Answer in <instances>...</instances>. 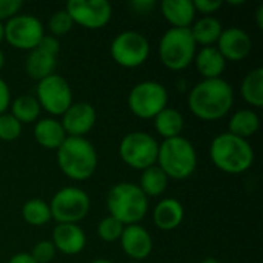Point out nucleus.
Returning a JSON list of instances; mask_svg holds the SVG:
<instances>
[{
	"label": "nucleus",
	"mask_w": 263,
	"mask_h": 263,
	"mask_svg": "<svg viewBox=\"0 0 263 263\" xmlns=\"http://www.w3.org/2000/svg\"><path fill=\"white\" fill-rule=\"evenodd\" d=\"M234 105V89L225 79H203L188 94V108L200 120L223 119Z\"/></svg>",
	"instance_id": "nucleus-1"
},
{
	"label": "nucleus",
	"mask_w": 263,
	"mask_h": 263,
	"mask_svg": "<svg viewBox=\"0 0 263 263\" xmlns=\"http://www.w3.org/2000/svg\"><path fill=\"white\" fill-rule=\"evenodd\" d=\"M55 154L60 171L74 182L91 179L97 170V151L86 137H66Z\"/></svg>",
	"instance_id": "nucleus-2"
},
{
	"label": "nucleus",
	"mask_w": 263,
	"mask_h": 263,
	"mask_svg": "<svg viewBox=\"0 0 263 263\" xmlns=\"http://www.w3.org/2000/svg\"><path fill=\"white\" fill-rule=\"evenodd\" d=\"M210 159L217 170L236 176L247 173L253 166L254 149L248 140L222 133L210 145Z\"/></svg>",
	"instance_id": "nucleus-3"
},
{
	"label": "nucleus",
	"mask_w": 263,
	"mask_h": 263,
	"mask_svg": "<svg viewBox=\"0 0 263 263\" xmlns=\"http://www.w3.org/2000/svg\"><path fill=\"white\" fill-rule=\"evenodd\" d=\"M156 165L168 179L185 180L191 177L197 168V151L183 136L166 139L159 143Z\"/></svg>",
	"instance_id": "nucleus-4"
},
{
	"label": "nucleus",
	"mask_w": 263,
	"mask_h": 263,
	"mask_svg": "<svg viewBox=\"0 0 263 263\" xmlns=\"http://www.w3.org/2000/svg\"><path fill=\"white\" fill-rule=\"evenodd\" d=\"M106 208L111 217L126 225L139 223L149 210V199L137 183L120 182L111 186L106 194Z\"/></svg>",
	"instance_id": "nucleus-5"
},
{
	"label": "nucleus",
	"mask_w": 263,
	"mask_h": 263,
	"mask_svg": "<svg viewBox=\"0 0 263 263\" xmlns=\"http://www.w3.org/2000/svg\"><path fill=\"white\" fill-rule=\"evenodd\" d=\"M197 52L190 28H170L159 42V59L171 71L186 69Z\"/></svg>",
	"instance_id": "nucleus-6"
},
{
	"label": "nucleus",
	"mask_w": 263,
	"mask_h": 263,
	"mask_svg": "<svg viewBox=\"0 0 263 263\" xmlns=\"http://www.w3.org/2000/svg\"><path fill=\"white\" fill-rule=\"evenodd\" d=\"M157 151V140L145 131H133L125 134L119 145V156L122 162L137 171H143L156 165Z\"/></svg>",
	"instance_id": "nucleus-7"
},
{
	"label": "nucleus",
	"mask_w": 263,
	"mask_h": 263,
	"mask_svg": "<svg viewBox=\"0 0 263 263\" xmlns=\"http://www.w3.org/2000/svg\"><path fill=\"white\" fill-rule=\"evenodd\" d=\"M128 106L136 117L151 120L168 106V91L160 82L143 80L131 88Z\"/></svg>",
	"instance_id": "nucleus-8"
},
{
	"label": "nucleus",
	"mask_w": 263,
	"mask_h": 263,
	"mask_svg": "<svg viewBox=\"0 0 263 263\" xmlns=\"http://www.w3.org/2000/svg\"><path fill=\"white\" fill-rule=\"evenodd\" d=\"M51 217L57 223H77L82 222L89 210L91 199L86 191L77 186H66L59 190L49 202Z\"/></svg>",
	"instance_id": "nucleus-9"
},
{
	"label": "nucleus",
	"mask_w": 263,
	"mask_h": 263,
	"mask_svg": "<svg viewBox=\"0 0 263 263\" xmlns=\"http://www.w3.org/2000/svg\"><path fill=\"white\" fill-rule=\"evenodd\" d=\"M149 52L151 46L148 39L142 32L133 29L119 32L109 45V54L112 60L119 66L128 69L143 65L148 60Z\"/></svg>",
	"instance_id": "nucleus-10"
},
{
	"label": "nucleus",
	"mask_w": 263,
	"mask_h": 263,
	"mask_svg": "<svg viewBox=\"0 0 263 263\" xmlns=\"http://www.w3.org/2000/svg\"><path fill=\"white\" fill-rule=\"evenodd\" d=\"M42 109L49 116L57 117L72 105V89L66 79L59 74H51L49 77L37 82L34 96Z\"/></svg>",
	"instance_id": "nucleus-11"
},
{
	"label": "nucleus",
	"mask_w": 263,
	"mask_h": 263,
	"mask_svg": "<svg viewBox=\"0 0 263 263\" xmlns=\"http://www.w3.org/2000/svg\"><path fill=\"white\" fill-rule=\"evenodd\" d=\"M43 35V23L31 14H17L5 23V40L17 49H35Z\"/></svg>",
	"instance_id": "nucleus-12"
},
{
	"label": "nucleus",
	"mask_w": 263,
	"mask_h": 263,
	"mask_svg": "<svg viewBox=\"0 0 263 263\" xmlns=\"http://www.w3.org/2000/svg\"><path fill=\"white\" fill-rule=\"evenodd\" d=\"M65 9L74 25L91 31L105 28L112 17V6L108 0H69Z\"/></svg>",
	"instance_id": "nucleus-13"
},
{
	"label": "nucleus",
	"mask_w": 263,
	"mask_h": 263,
	"mask_svg": "<svg viewBox=\"0 0 263 263\" xmlns=\"http://www.w3.org/2000/svg\"><path fill=\"white\" fill-rule=\"evenodd\" d=\"M96 122V108L88 102H72L60 120L68 137H85L94 128Z\"/></svg>",
	"instance_id": "nucleus-14"
},
{
	"label": "nucleus",
	"mask_w": 263,
	"mask_h": 263,
	"mask_svg": "<svg viewBox=\"0 0 263 263\" xmlns=\"http://www.w3.org/2000/svg\"><path fill=\"white\" fill-rule=\"evenodd\" d=\"M216 48L227 62H240L250 55L253 49V40L245 29L233 26L222 31Z\"/></svg>",
	"instance_id": "nucleus-15"
},
{
	"label": "nucleus",
	"mask_w": 263,
	"mask_h": 263,
	"mask_svg": "<svg viewBox=\"0 0 263 263\" xmlns=\"http://www.w3.org/2000/svg\"><path fill=\"white\" fill-rule=\"evenodd\" d=\"M119 242L123 253L134 262H142L153 253V237L140 223L126 225Z\"/></svg>",
	"instance_id": "nucleus-16"
},
{
	"label": "nucleus",
	"mask_w": 263,
	"mask_h": 263,
	"mask_svg": "<svg viewBox=\"0 0 263 263\" xmlns=\"http://www.w3.org/2000/svg\"><path fill=\"white\" fill-rule=\"evenodd\" d=\"M52 245L55 251L76 256L86 247V234L77 223H57L52 230Z\"/></svg>",
	"instance_id": "nucleus-17"
},
{
	"label": "nucleus",
	"mask_w": 263,
	"mask_h": 263,
	"mask_svg": "<svg viewBox=\"0 0 263 263\" xmlns=\"http://www.w3.org/2000/svg\"><path fill=\"white\" fill-rule=\"evenodd\" d=\"M185 210L183 205L174 197L162 199L153 211L154 225L162 231H173L183 222Z\"/></svg>",
	"instance_id": "nucleus-18"
},
{
	"label": "nucleus",
	"mask_w": 263,
	"mask_h": 263,
	"mask_svg": "<svg viewBox=\"0 0 263 263\" xmlns=\"http://www.w3.org/2000/svg\"><path fill=\"white\" fill-rule=\"evenodd\" d=\"M66 137L68 136H66L60 120H57L54 117L39 119L34 125V139L45 149L57 151Z\"/></svg>",
	"instance_id": "nucleus-19"
},
{
	"label": "nucleus",
	"mask_w": 263,
	"mask_h": 263,
	"mask_svg": "<svg viewBox=\"0 0 263 263\" xmlns=\"http://www.w3.org/2000/svg\"><path fill=\"white\" fill-rule=\"evenodd\" d=\"M160 11L171 28H190L197 14L190 0H163Z\"/></svg>",
	"instance_id": "nucleus-20"
},
{
	"label": "nucleus",
	"mask_w": 263,
	"mask_h": 263,
	"mask_svg": "<svg viewBox=\"0 0 263 263\" xmlns=\"http://www.w3.org/2000/svg\"><path fill=\"white\" fill-rule=\"evenodd\" d=\"M193 62L203 79H220L227 68V60L216 46H203L196 52Z\"/></svg>",
	"instance_id": "nucleus-21"
},
{
	"label": "nucleus",
	"mask_w": 263,
	"mask_h": 263,
	"mask_svg": "<svg viewBox=\"0 0 263 263\" xmlns=\"http://www.w3.org/2000/svg\"><path fill=\"white\" fill-rule=\"evenodd\" d=\"M57 66V57L52 54H48L39 48L29 51L26 60H25V71L26 74L40 82L46 77H49L51 74H54Z\"/></svg>",
	"instance_id": "nucleus-22"
},
{
	"label": "nucleus",
	"mask_w": 263,
	"mask_h": 263,
	"mask_svg": "<svg viewBox=\"0 0 263 263\" xmlns=\"http://www.w3.org/2000/svg\"><path fill=\"white\" fill-rule=\"evenodd\" d=\"M191 35L196 42V45H202L203 46H216L223 26L220 23L219 18H216L214 15H203L202 18L196 20L191 26H190Z\"/></svg>",
	"instance_id": "nucleus-23"
},
{
	"label": "nucleus",
	"mask_w": 263,
	"mask_h": 263,
	"mask_svg": "<svg viewBox=\"0 0 263 263\" xmlns=\"http://www.w3.org/2000/svg\"><path fill=\"white\" fill-rule=\"evenodd\" d=\"M260 128V117L256 111L243 108L236 111L228 122V133L248 140L250 137H253Z\"/></svg>",
	"instance_id": "nucleus-24"
},
{
	"label": "nucleus",
	"mask_w": 263,
	"mask_h": 263,
	"mask_svg": "<svg viewBox=\"0 0 263 263\" xmlns=\"http://www.w3.org/2000/svg\"><path fill=\"white\" fill-rule=\"evenodd\" d=\"M153 120H154L156 133L160 137H163V140L173 139V137H177V136H182L185 120H183V116L177 109L166 106Z\"/></svg>",
	"instance_id": "nucleus-25"
},
{
	"label": "nucleus",
	"mask_w": 263,
	"mask_h": 263,
	"mask_svg": "<svg viewBox=\"0 0 263 263\" xmlns=\"http://www.w3.org/2000/svg\"><path fill=\"white\" fill-rule=\"evenodd\" d=\"M240 94L253 108L263 106V68L251 69L242 80Z\"/></svg>",
	"instance_id": "nucleus-26"
},
{
	"label": "nucleus",
	"mask_w": 263,
	"mask_h": 263,
	"mask_svg": "<svg viewBox=\"0 0 263 263\" xmlns=\"http://www.w3.org/2000/svg\"><path fill=\"white\" fill-rule=\"evenodd\" d=\"M168 180L170 179L165 176V173L157 165H153L142 171L140 182L137 185L142 190V193L149 199L162 196L168 188Z\"/></svg>",
	"instance_id": "nucleus-27"
},
{
	"label": "nucleus",
	"mask_w": 263,
	"mask_h": 263,
	"mask_svg": "<svg viewBox=\"0 0 263 263\" xmlns=\"http://www.w3.org/2000/svg\"><path fill=\"white\" fill-rule=\"evenodd\" d=\"M11 116H14L22 125L23 123H35L40 119V105L34 96L29 94H22L11 100Z\"/></svg>",
	"instance_id": "nucleus-28"
},
{
	"label": "nucleus",
	"mask_w": 263,
	"mask_h": 263,
	"mask_svg": "<svg viewBox=\"0 0 263 263\" xmlns=\"http://www.w3.org/2000/svg\"><path fill=\"white\" fill-rule=\"evenodd\" d=\"M22 217L31 227H43L52 220L49 203L42 199H29L22 206Z\"/></svg>",
	"instance_id": "nucleus-29"
},
{
	"label": "nucleus",
	"mask_w": 263,
	"mask_h": 263,
	"mask_svg": "<svg viewBox=\"0 0 263 263\" xmlns=\"http://www.w3.org/2000/svg\"><path fill=\"white\" fill-rule=\"evenodd\" d=\"M123 230H125V225L122 222H119L117 219H114L111 216H106L97 225V236L100 240L112 243V242L120 240Z\"/></svg>",
	"instance_id": "nucleus-30"
},
{
	"label": "nucleus",
	"mask_w": 263,
	"mask_h": 263,
	"mask_svg": "<svg viewBox=\"0 0 263 263\" xmlns=\"http://www.w3.org/2000/svg\"><path fill=\"white\" fill-rule=\"evenodd\" d=\"M72 26H74V22L66 9L55 11L48 20V29H49L51 35H54V37L68 34L72 29Z\"/></svg>",
	"instance_id": "nucleus-31"
},
{
	"label": "nucleus",
	"mask_w": 263,
	"mask_h": 263,
	"mask_svg": "<svg viewBox=\"0 0 263 263\" xmlns=\"http://www.w3.org/2000/svg\"><path fill=\"white\" fill-rule=\"evenodd\" d=\"M23 125L9 112L0 114V140L14 142L20 137Z\"/></svg>",
	"instance_id": "nucleus-32"
},
{
	"label": "nucleus",
	"mask_w": 263,
	"mask_h": 263,
	"mask_svg": "<svg viewBox=\"0 0 263 263\" xmlns=\"http://www.w3.org/2000/svg\"><path fill=\"white\" fill-rule=\"evenodd\" d=\"M55 248L51 240H40L34 245L32 251L29 253L35 263H49L55 257Z\"/></svg>",
	"instance_id": "nucleus-33"
},
{
	"label": "nucleus",
	"mask_w": 263,
	"mask_h": 263,
	"mask_svg": "<svg viewBox=\"0 0 263 263\" xmlns=\"http://www.w3.org/2000/svg\"><path fill=\"white\" fill-rule=\"evenodd\" d=\"M22 6V0H0V22H8L9 18L20 14Z\"/></svg>",
	"instance_id": "nucleus-34"
},
{
	"label": "nucleus",
	"mask_w": 263,
	"mask_h": 263,
	"mask_svg": "<svg viewBox=\"0 0 263 263\" xmlns=\"http://www.w3.org/2000/svg\"><path fill=\"white\" fill-rule=\"evenodd\" d=\"M196 12H202L203 15H214V12H217L222 6L223 2L220 0H196L193 2Z\"/></svg>",
	"instance_id": "nucleus-35"
},
{
	"label": "nucleus",
	"mask_w": 263,
	"mask_h": 263,
	"mask_svg": "<svg viewBox=\"0 0 263 263\" xmlns=\"http://www.w3.org/2000/svg\"><path fill=\"white\" fill-rule=\"evenodd\" d=\"M39 49H42V51H45V52H48V54H52V55H55L57 57V54H59V51H60V42H59V39L57 37H54V35H43V39L40 40V43H39V46H37Z\"/></svg>",
	"instance_id": "nucleus-36"
},
{
	"label": "nucleus",
	"mask_w": 263,
	"mask_h": 263,
	"mask_svg": "<svg viewBox=\"0 0 263 263\" xmlns=\"http://www.w3.org/2000/svg\"><path fill=\"white\" fill-rule=\"evenodd\" d=\"M11 91H9V86L8 83L0 77V114L6 112V109L9 108L11 105Z\"/></svg>",
	"instance_id": "nucleus-37"
},
{
	"label": "nucleus",
	"mask_w": 263,
	"mask_h": 263,
	"mask_svg": "<svg viewBox=\"0 0 263 263\" xmlns=\"http://www.w3.org/2000/svg\"><path fill=\"white\" fill-rule=\"evenodd\" d=\"M129 6H131V9H133L136 14L145 15V14H148L151 9L156 8V2H154V0H133V2L129 3Z\"/></svg>",
	"instance_id": "nucleus-38"
},
{
	"label": "nucleus",
	"mask_w": 263,
	"mask_h": 263,
	"mask_svg": "<svg viewBox=\"0 0 263 263\" xmlns=\"http://www.w3.org/2000/svg\"><path fill=\"white\" fill-rule=\"evenodd\" d=\"M8 263H35V260L31 257L29 253H17L8 260Z\"/></svg>",
	"instance_id": "nucleus-39"
},
{
	"label": "nucleus",
	"mask_w": 263,
	"mask_h": 263,
	"mask_svg": "<svg viewBox=\"0 0 263 263\" xmlns=\"http://www.w3.org/2000/svg\"><path fill=\"white\" fill-rule=\"evenodd\" d=\"M256 25L259 29H263V5L256 9Z\"/></svg>",
	"instance_id": "nucleus-40"
},
{
	"label": "nucleus",
	"mask_w": 263,
	"mask_h": 263,
	"mask_svg": "<svg viewBox=\"0 0 263 263\" xmlns=\"http://www.w3.org/2000/svg\"><path fill=\"white\" fill-rule=\"evenodd\" d=\"M5 40V23L0 22V43Z\"/></svg>",
	"instance_id": "nucleus-41"
},
{
	"label": "nucleus",
	"mask_w": 263,
	"mask_h": 263,
	"mask_svg": "<svg viewBox=\"0 0 263 263\" xmlns=\"http://www.w3.org/2000/svg\"><path fill=\"white\" fill-rule=\"evenodd\" d=\"M3 66H5V54H3V51L0 49V71L3 69Z\"/></svg>",
	"instance_id": "nucleus-42"
},
{
	"label": "nucleus",
	"mask_w": 263,
	"mask_h": 263,
	"mask_svg": "<svg viewBox=\"0 0 263 263\" xmlns=\"http://www.w3.org/2000/svg\"><path fill=\"white\" fill-rule=\"evenodd\" d=\"M202 263H220L217 259H214V257H206V259H203Z\"/></svg>",
	"instance_id": "nucleus-43"
},
{
	"label": "nucleus",
	"mask_w": 263,
	"mask_h": 263,
	"mask_svg": "<svg viewBox=\"0 0 263 263\" xmlns=\"http://www.w3.org/2000/svg\"><path fill=\"white\" fill-rule=\"evenodd\" d=\"M89 263H114V262H111V260H108V259H94L92 262H89Z\"/></svg>",
	"instance_id": "nucleus-44"
},
{
	"label": "nucleus",
	"mask_w": 263,
	"mask_h": 263,
	"mask_svg": "<svg viewBox=\"0 0 263 263\" xmlns=\"http://www.w3.org/2000/svg\"><path fill=\"white\" fill-rule=\"evenodd\" d=\"M128 263H140V262H134V260H131V262H128Z\"/></svg>",
	"instance_id": "nucleus-45"
}]
</instances>
